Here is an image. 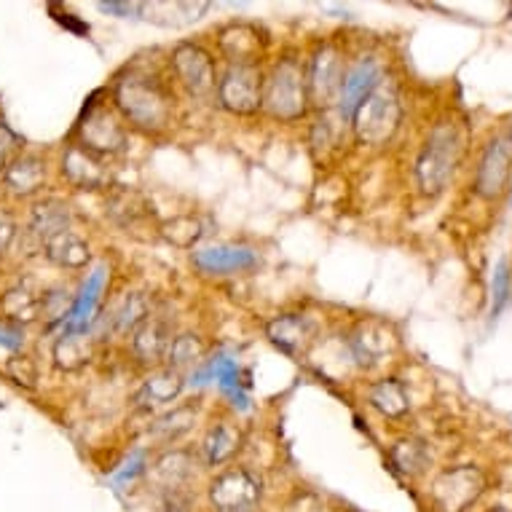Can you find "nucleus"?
<instances>
[{
    "instance_id": "14",
    "label": "nucleus",
    "mask_w": 512,
    "mask_h": 512,
    "mask_svg": "<svg viewBox=\"0 0 512 512\" xmlns=\"http://www.w3.org/2000/svg\"><path fill=\"white\" fill-rule=\"evenodd\" d=\"M378 81H381V68H378L376 59H360L344 76L341 94H338V116L349 121L357 105L376 89Z\"/></svg>"
},
{
    "instance_id": "30",
    "label": "nucleus",
    "mask_w": 512,
    "mask_h": 512,
    "mask_svg": "<svg viewBox=\"0 0 512 512\" xmlns=\"http://www.w3.org/2000/svg\"><path fill=\"white\" fill-rule=\"evenodd\" d=\"M159 234L175 247H194L204 236V226L196 215H177V218L161 223Z\"/></svg>"
},
{
    "instance_id": "13",
    "label": "nucleus",
    "mask_w": 512,
    "mask_h": 512,
    "mask_svg": "<svg viewBox=\"0 0 512 512\" xmlns=\"http://www.w3.org/2000/svg\"><path fill=\"white\" fill-rule=\"evenodd\" d=\"M266 338L287 357H298L309 349L314 338V322L303 314H282L266 325Z\"/></svg>"
},
{
    "instance_id": "7",
    "label": "nucleus",
    "mask_w": 512,
    "mask_h": 512,
    "mask_svg": "<svg viewBox=\"0 0 512 512\" xmlns=\"http://www.w3.org/2000/svg\"><path fill=\"white\" fill-rule=\"evenodd\" d=\"M94 156H116V153L126 151V129L116 118V113L102 105V102H92L84 110V118L78 121V143Z\"/></svg>"
},
{
    "instance_id": "17",
    "label": "nucleus",
    "mask_w": 512,
    "mask_h": 512,
    "mask_svg": "<svg viewBox=\"0 0 512 512\" xmlns=\"http://www.w3.org/2000/svg\"><path fill=\"white\" fill-rule=\"evenodd\" d=\"M266 41L250 25H231L220 33V51L228 65H258L263 57Z\"/></svg>"
},
{
    "instance_id": "8",
    "label": "nucleus",
    "mask_w": 512,
    "mask_h": 512,
    "mask_svg": "<svg viewBox=\"0 0 512 512\" xmlns=\"http://www.w3.org/2000/svg\"><path fill=\"white\" fill-rule=\"evenodd\" d=\"M172 70H175L177 84L196 100H207L218 89V70L215 59L199 43H180L172 51Z\"/></svg>"
},
{
    "instance_id": "31",
    "label": "nucleus",
    "mask_w": 512,
    "mask_h": 512,
    "mask_svg": "<svg viewBox=\"0 0 512 512\" xmlns=\"http://www.w3.org/2000/svg\"><path fill=\"white\" fill-rule=\"evenodd\" d=\"M151 317V306H148V298L145 295H129L121 309L116 311L113 317V328L118 333H135V328H140L145 319Z\"/></svg>"
},
{
    "instance_id": "39",
    "label": "nucleus",
    "mask_w": 512,
    "mask_h": 512,
    "mask_svg": "<svg viewBox=\"0 0 512 512\" xmlns=\"http://www.w3.org/2000/svg\"><path fill=\"white\" fill-rule=\"evenodd\" d=\"M491 512H507V510H502V507H496V510H491Z\"/></svg>"
},
{
    "instance_id": "37",
    "label": "nucleus",
    "mask_w": 512,
    "mask_h": 512,
    "mask_svg": "<svg viewBox=\"0 0 512 512\" xmlns=\"http://www.w3.org/2000/svg\"><path fill=\"white\" fill-rule=\"evenodd\" d=\"M14 239H17V223H14L9 212L0 210V258L11 250Z\"/></svg>"
},
{
    "instance_id": "12",
    "label": "nucleus",
    "mask_w": 512,
    "mask_h": 512,
    "mask_svg": "<svg viewBox=\"0 0 512 512\" xmlns=\"http://www.w3.org/2000/svg\"><path fill=\"white\" fill-rule=\"evenodd\" d=\"M62 175L68 177L70 185H76L81 191H100L108 188L110 172L105 167V159L94 156L81 145H70L62 156Z\"/></svg>"
},
{
    "instance_id": "36",
    "label": "nucleus",
    "mask_w": 512,
    "mask_h": 512,
    "mask_svg": "<svg viewBox=\"0 0 512 512\" xmlns=\"http://www.w3.org/2000/svg\"><path fill=\"white\" fill-rule=\"evenodd\" d=\"M19 148V137L11 132L9 126L0 124V180L6 175V169L14 161V151Z\"/></svg>"
},
{
    "instance_id": "19",
    "label": "nucleus",
    "mask_w": 512,
    "mask_h": 512,
    "mask_svg": "<svg viewBox=\"0 0 512 512\" xmlns=\"http://www.w3.org/2000/svg\"><path fill=\"white\" fill-rule=\"evenodd\" d=\"M108 215L118 226L135 228L145 220H151L156 212H153L151 199L135 188H113V194L108 196Z\"/></svg>"
},
{
    "instance_id": "6",
    "label": "nucleus",
    "mask_w": 512,
    "mask_h": 512,
    "mask_svg": "<svg viewBox=\"0 0 512 512\" xmlns=\"http://www.w3.org/2000/svg\"><path fill=\"white\" fill-rule=\"evenodd\" d=\"M263 73L258 65H228L218 78L220 108L234 116H252L263 108Z\"/></svg>"
},
{
    "instance_id": "16",
    "label": "nucleus",
    "mask_w": 512,
    "mask_h": 512,
    "mask_svg": "<svg viewBox=\"0 0 512 512\" xmlns=\"http://www.w3.org/2000/svg\"><path fill=\"white\" fill-rule=\"evenodd\" d=\"M194 266L202 274H215V277H226V274H239L255 266V252L244 250V247H231V244H215L207 250L194 252Z\"/></svg>"
},
{
    "instance_id": "4",
    "label": "nucleus",
    "mask_w": 512,
    "mask_h": 512,
    "mask_svg": "<svg viewBox=\"0 0 512 512\" xmlns=\"http://www.w3.org/2000/svg\"><path fill=\"white\" fill-rule=\"evenodd\" d=\"M459 153H462L459 132L451 124H437L416 161V180L424 194H443V188L459 164Z\"/></svg>"
},
{
    "instance_id": "9",
    "label": "nucleus",
    "mask_w": 512,
    "mask_h": 512,
    "mask_svg": "<svg viewBox=\"0 0 512 512\" xmlns=\"http://www.w3.org/2000/svg\"><path fill=\"white\" fill-rule=\"evenodd\" d=\"M210 504L215 512H258L261 480L247 470H226L210 483Z\"/></svg>"
},
{
    "instance_id": "27",
    "label": "nucleus",
    "mask_w": 512,
    "mask_h": 512,
    "mask_svg": "<svg viewBox=\"0 0 512 512\" xmlns=\"http://www.w3.org/2000/svg\"><path fill=\"white\" fill-rule=\"evenodd\" d=\"M204 357H207V341L202 336H196V333H180L169 346L167 368L185 373V370L202 365Z\"/></svg>"
},
{
    "instance_id": "21",
    "label": "nucleus",
    "mask_w": 512,
    "mask_h": 512,
    "mask_svg": "<svg viewBox=\"0 0 512 512\" xmlns=\"http://www.w3.org/2000/svg\"><path fill=\"white\" fill-rule=\"evenodd\" d=\"M43 180H46V164H43L41 156H14V161L6 169L3 175V183L9 185L11 194L17 196H33L43 188Z\"/></svg>"
},
{
    "instance_id": "25",
    "label": "nucleus",
    "mask_w": 512,
    "mask_h": 512,
    "mask_svg": "<svg viewBox=\"0 0 512 512\" xmlns=\"http://www.w3.org/2000/svg\"><path fill=\"white\" fill-rule=\"evenodd\" d=\"M370 405L376 408L381 416L387 419H403L408 408H411V400H408V389L400 378H381L370 387L368 395Z\"/></svg>"
},
{
    "instance_id": "1",
    "label": "nucleus",
    "mask_w": 512,
    "mask_h": 512,
    "mask_svg": "<svg viewBox=\"0 0 512 512\" xmlns=\"http://www.w3.org/2000/svg\"><path fill=\"white\" fill-rule=\"evenodd\" d=\"M113 105L145 135H161L175 118V94L164 81L143 70H126L113 84Z\"/></svg>"
},
{
    "instance_id": "11",
    "label": "nucleus",
    "mask_w": 512,
    "mask_h": 512,
    "mask_svg": "<svg viewBox=\"0 0 512 512\" xmlns=\"http://www.w3.org/2000/svg\"><path fill=\"white\" fill-rule=\"evenodd\" d=\"M512 172V143L510 140H494V143L488 145L486 153H483V159H480L478 167V180H475V191L483 199H496V196L502 194L504 185L510 180Z\"/></svg>"
},
{
    "instance_id": "28",
    "label": "nucleus",
    "mask_w": 512,
    "mask_h": 512,
    "mask_svg": "<svg viewBox=\"0 0 512 512\" xmlns=\"http://www.w3.org/2000/svg\"><path fill=\"white\" fill-rule=\"evenodd\" d=\"M196 416H199V405L196 403H185L177 405L172 411H167L164 416L151 424V435L159 437L161 443H172L180 435H185L188 429L196 424Z\"/></svg>"
},
{
    "instance_id": "32",
    "label": "nucleus",
    "mask_w": 512,
    "mask_h": 512,
    "mask_svg": "<svg viewBox=\"0 0 512 512\" xmlns=\"http://www.w3.org/2000/svg\"><path fill=\"white\" fill-rule=\"evenodd\" d=\"M349 349H352V357L360 365H376L378 357L384 354V341H378V338L370 336V330L362 325L357 333L352 336V341H349Z\"/></svg>"
},
{
    "instance_id": "23",
    "label": "nucleus",
    "mask_w": 512,
    "mask_h": 512,
    "mask_svg": "<svg viewBox=\"0 0 512 512\" xmlns=\"http://www.w3.org/2000/svg\"><path fill=\"white\" fill-rule=\"evenodd\" d=\"M242 448V432L234 427L231 421H220L204 435L202 456L207 467H220V464L231 462Z\"/></svg>"
},
{
    "instance_id": "10",
    "label": "nucleus",
    "mask_w": 512,
    "mask_h": 512,
    "mask_svg": "<svg viewBox=\"0 0 512 512\" xmlns=\"http://www.w3.org/2000/svg\"><path fill=\"white\" fill-rule=\"evenodd\" d=\"M344 54L333 46L325 43L314 51V57L306 70V89H309V102L317 105H330L338 100L341 84H344Z\"/></svg>"
},
{
    "instance_id": "38",
    "label": "nucleus",
    "mask_w": 512,
    "mask_h": 512,
    "mask_svg": "<svg viewBox=\"0 0 512 512\" xmlns=\"http://www.w3.org/2000/svg\"><path fill=\"white\" fill-rule=\"evenodd\" d=\"M25 344V333L19 325H11V322H3L0 325V346H6V349H19V346Z\"/></svg>"
},
{
    "instance_id": "2",
    "label": "nucleus",
    "mask_w": 512,
    "mask_h": 512,
    "mask_svg": "<svg viewBox=\"0 0 512 512\" xmlns=\"http://www.w3.org/2000/svg\"><path fill=\"white\" fill-rule=\"evenodd\" d=\"M263 110L274 121L293 124L309 110V89H306V70L293 57L279 59L263 81Z\"/></svg>"
},
{
    "instance_id": "33",
    "label": "nucleus",
    "mask_w": 512,
    "mask_h": 512,
    "mask_svg": "<svg viewBox=\"0 0 512 512\" xmlns=\"http://www.w3.org/2000/svg\"><path fill=\"white\" fill-rule=\"evenodd\" d=\"M70 306L68 293H62V290H51L41 298V314L49 322H57V319H65V309Z\"/></svg>"
},
{
    "instance_id": "15",
    "label": "nucleus",
    "mask_w": 512,
    "mask_h": 512,
    "mask_svg": "<svg viewBox=\"0 0 512 512\" xmlns=\"http://www.w3.org/2000/svg\"><path fill=\"white\" fill-rule=\"evenodd\" d=\"M172 341H175V336H172V325L167 319L148 317L132 333V354L143 365H159L161 360H167Z\"/></svg>"
},
{
    "instance_id": "3",
    "label": "nucleus",
    "mask_w": 512,
    "mask_h": 512,
    "mask_svg": "<svg viewBox=\"0 0 512 512\" xmlns=\"http://www.w3.org/2000/svg\"><path fill=\"white\" fill-rule=\"evenodd\" d=\"M403 118V105L397 97L395 86L387 81H378V86L357 105L352 113V132L357 143L362 145H384L392 140Z\"/></svg>"
},
{
    "instance_id": "29",
    "label": "nucleus",
    "mask_w": 512,
    "mask_h": 512,
    "mask_svg": "<svg viewBox=\"0 0 512 512\" xmlns=\"http://www.w3.org/2000/svg\"><path fill=\"white\" fill-rule=\"evenodd\" d=\"M3 314L11 325H22V322H33L41 314V295H35L27 287H11L9 293L3 295Z\"/></svg>"
},
{
    "instance_id": "5",
    "label": "nucleus",
    "mask_w": 512,
    "mask_h": 512,
    "mask_svg": "<svg viewBox=\"0 0 512 512\" xmlns=\"http://www.w3.org/2000/svg\"><path fill=\"white\" fill-rule=\"evenodd\" d=\"M483 491H486V475L472 464H462L440 472L429 494L437 512H467Z\"/></svg>"
},
{
    "instance_id": "35",
    "label": "nucleus",
    "mask_w": 512,
    "mask_h": 512,
    "mask_svg": "<svg viewBox=\"0 0 512 512\" xmlns=\"http://www.w3.org/2000/svg\"><path fill=\"white\" fill-rule=\"evenodd\" d=\"M507 295H510V269H507V261H502L496 266L494 274V306H491V314L502 311V306L507 303Z\"/></svg>"
},
{
    "instance_id": "24",
    "label": "nucleus",
    "mask_w": 512,
    "mask_h": 512,
    "mask_svg": "<svg viewBox=\"0 0 512 512\" xmlns=\"http://www.w3.org/2000/svg\"><path fill=\"white\" fill-rule=\"evenodd\" d=\"M43 252L59 269H84L86 263L92 261L89 244L73 231H62V234L51 236L49 242L43 244Z\"/></svg>"
},
{
    "instance_id": "26",
    "label": "nucleus",
    "mask_w": 512,
    "mask_h": 512,
    "mask_svg": "<svg viewBox=\"0 0 512 512\" xmlns=\"http://www.w3.org/2000/svg\"><path fill=\"white\" fill-rule=\"evenodd\" d=\"M389 459H392V464H395L403 475L416 478V475H421V472L429 467V448L424 440H419V437H403V440H397V443L392 445Z\"/></svg>"
},
{
    "instance_id": "34",
    "label": "nucleus",
    "mask_w": 512,
    "mask_h": 512,
    "mask_svg": "<svg viewBox=\"0 0 512 512\" xmlns=\"http://www.w3.org/2000/svg\"><path fill=\"white\" fill-rule=\"evenodd\" d=\"M6 370H9V376L14 378L17 384H22V387L27 389L35 387V378H38V373H35L33 360H27V357H11Z\"/></svg>"
},
{
    "instance_id": "20",
    "label": "nucleus",
    "mask_w": 512,
    "mask_h": 512,
    "mask_svg": "<svg viewBox=\"0 0 512 512\" xmlns=\"http://www.w3.org/2000/svg\"><path fill=\"white\" fill-rule=\"evenodd\" d=\"M51 357L54 365L65 373H76V370L86 368L94 360V338L78 330H68L54 341L51 346Z\"/></svg>"
},
{
    "instance_id": "18",
    "label": "nucleus",
    "mask_w": 512,
    "mask_h": 512,
    "mask_svg": "<svg viewBox=\"0 0 512 512\" xmlns=\"http://www.w3.org/2000/svg\"><path fill=\"white\" fill-rule=\"evenodd\" d=\"M183 389V373H177L172 368H159L156 373L145 378L143 387L137 389L135 403L140 411H153V408H161V405L175 403L177 397L183 395Z\"/></svg>"
},
{
    "instance_id": "22",
    "label": "nucleus",
    "mask_w": 512,
    "mask_h": 512,
    "mask_svg": "<svg viewBox=\"0 0 512 512\" xmlns=\"http://www.w3.org/2000/svg\"><path fill=\"white\" fill-rule=\"evenodd\" d=\"M70 223H73V212L62 199H46V202L35 204L33 218H30V234L38 239V242H49L51 236L62 234V231H70Z\"/></svg>"
}]
</instances>
